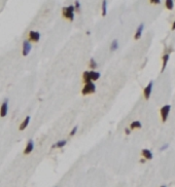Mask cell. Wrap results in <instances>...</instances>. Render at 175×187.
I'll list each match as a JSON object with an SVG mask.
<instances>
[{"label":"cell","mask_w":175,"mask_h":187,"mask_svg":"<svg viewBox=\"0 0 175 187\" xmlns=\"http://www.w3.org/2000/svg\"><path fill=\"white\" fill-rule=\"evenodd\" d=\"M63 16L65 19L69 20V21H73L74 19V6L69 5L67 7L63 8Z\"/></svg>","instance_id":"1"},{"label":"cell","mask_w":175,"mask_h":187,"mask_svg":"<svg viewBox=\"0 0 175 187\" xmlns=\"http://www.w3.org/2000/svg\"><path fill=\"white\" fill-rule=\"evenodd\" d=\"M95 91H96L95 84H94L93 82H90V83H86V84H85L84 89H82V95L93 94V93H95Z\"/></svg>","instance_id":"2"},{"label":"cell","mask_w":175,"mask_h":187,"mask_svg":"<svg viewBox=\"0 0 175 187\" xmlns=\"http://www.w3.org/2000/svg\"><path fill=\"white\" fill-rule=\"evenodd\" d=\"M170 110H171V106L170 105H165L164 107H162L161 109V115H162V119L165 122L168 118V115L170 113Z\"/></svg>","instance_id":"3"},{"label":"cell","mask_w":175,"mask_h":187,"mask_svg":"<svg viewBox=\"0 0 175 187\" xmlns=\"http://www.w3.org/2000/svg\"><path fill=\"white\" fill-rule=\"evenodd\" d=\"M152 85H154V81H149V83H148L147 85L145 87V89H144V98L146 99V100H148L150 97V95H152Z\"/></svg>","instance_id":"4"},{"label":"cell","mask_w":175,"mask_h":187,"mask_svg":"<svg viewBox=\"0 0 175 187\" xmlns=\"http://www.w3.org/2000/svg\"><path fill=\"white\" fill-rule=\"evenodd\" d=\"M7 110H8V102H7V100H5L3 103H2L1 107H0V116H1V117L6 116V114H7Z\"/></svg>","instance_id":"5"},{"label":"cell","mask_w":175,"mask_h":187,"mask_svg":"<svg viewBox=\"0 0 175 187\" xmlns=\"http://www.w3.org/2000/svg\"><path fill=\"white\" fill-rule=\"evenodd\" d=\"M29 39L32 42H38L40 39V34L37 31H30L29 32Z\"/></svg>","instance_id":"6"},{"label":"cell","mask_w":175,"mask_h":187,"mask_svg":"<svg viewBox=\"0 0 175 187\" xmlns=\"http://www.w3.org/2000/svg\"><path fill=\"white\" fill-rule=\"evenodd\" d=\"M31 48H32V45L29 41H27V40L24 41L23 42V56H27V55H29Z\"/></svg>","instance_id":"7"},{"label":"cell","mask_w":175,"mask_h":187,"mask_svg":"<svg viewBox=\"0 0 175 187\" xmlns=\"http://www.w3.org/2000/svg\"><path fill=\"white\" fill-rule=\"evenodd\" d=\"M34 148V142L33 140H29L27 143V145H26L25 149H24V154H29L30 152H31L32 150H33Z\"/></svg>","instance_id":"8"},{"label":"cell","mask_w":175,"mask_h":187,"mask_svg":"<svg viewBox=\"0 0 175 187\" xmlns=\"http://www.w3.org/2000/svg\"><path fill=\"white\" fill-rule=\"evenodd\" d=\"M142 155L144 156L145 159H152L154 155H152V152L149 150V149H142Z\"/></svg>","instance_id":"9"},{"label":"cell","mask_w":175,"mask_h":187,"mask_svg":"<svg viewBox=\"0 0 175 187\" xmlns=\"http://www.w3.org/2000/svg\"><path fill=\"white\" fill-rule=\"evenodd\" d=\"M143 29H144V24H140L139 27L137 28V30H136V33H135V36H134L135 39H139L140 37H141Z\"/></svg>","instance_id":"10"},{"label":"cell","mask_w":175,"mask_h":187,"mask_svg":"<svg viewBox=\"0 0 175 187\" xmlns=\"http://www.w3.org/2000/svg\"><path fill=\"white\" fill-rule=\"evenodd\" d=\"M89 75L91 80H98L100 78V73L97 71H89Z\"/></svg>","instance_id":"11"},{"label":"cell","mask_w":175,"mask_h":187,"mask_svg":"<svg viewBox=\"0 0 175 187\" xmlns=\"http://www.w3.org/2000/svg\"><path fill=\"white\" fill-rule=\"evenodd\" d=\"M169 58H170V52H167V54H165L163 56V67H162V72H164V70H165L166 66H167V64H168V61H169Z\"/></svg>","instance_id":"12"},{"label":"cell","mask_w":175,"mask_h":187,"mask_svg":"<svg viewBox=\"0 0 175 187\" xmlns=\"http://www.w3.org/2000/svg\"><path fill=\"white\" fill-rule=\"evenodd\" d=\"M29 122H30V116H27V117H26L25 119L23 120V122L21 124V125H20V131H24V130H25L26 127H28Z\"/></svg>","instance_id":"13"},{"label":"cell","mask_w":175,"mask_h":187,"mask_svg":"<svg viewBox=\"0 0 175 187\" xmlns=\"http://www.w3.org/2000/svg\"><path fill=\"white\" fill-rule=\"evenodd\" d=\"M117 48H119V41H117V39H114V40L111 42L110 50H111V52H114V50H117Z\"/></svg>","instance_id":"14"},{"label":"cell","mask_w":175,"mask_h":187,"mask_svg":"<svg viewBox=\"0 0 175 187\" xmlns=\"http://www.w3.org/2000/svg\"><path fill=\"white\" fill-rule=\"evenodd\" d=\"M66 144H67V141H66V140L59 141V142H57L56 144H55L54 146H52V148H55V147H58V148H62V147H64Z\"/></svg>","instance_id":"15"},{"label":"cell","mask_w":175,"mask_h":187,"mask_svg":"<svg viewBox=\"0 0 175 187\" xmlns=\"http://www.w3.org/2000/svg\"><path fill=\"white\" fill-rule=\"evenodd\" d=\"M141 127H142L141 122H138V120H135V122H133L132 124H130V127H131V129H140Z\"/></svg>","instance_id":"16"},{"label":"cell","mask_w":175,"mask_h":187,"mask_svg":"<svg viewBox=\"0 0 175 187\" xmlns=\"http://www.w3.org/2000/svg\"><path fill=\"white\" fill-rule=\"evenodd\" d=\"M82 77H84L85 84H86V83H90V82H92V80H91V79H90L89 71H86V72H84V75H82Z\"/></svg>","instance_id":"17"},{"label":"cell","mask_w":175,"mask_h":187,"mask_svg":"<svg viewBox=\"0 0 175 187\" xmlns=\"http://www.w3.org/2000/svg\"><path fill=\"white\" fill-rule=\"evenodd\" d=\"M165 3H166V7H167L168 9H169V10L173 9V7H174V1H172V0H167Z\"/></svg>","instance_id":"18"},{"label":"cell","mask_w":175,"mask_h":187,"mask_svg":"<svg viewBox=\"0 0 175 187\" xmlns=\"http://www.w3.org/2000/svg\"><path fill=\"white\" fill-rule=\"evenodd\" d=\"M97 63H96V61L94 60V59H91V61H90V68L92 69V71H94V70L97 68Z\"/></svg>","instance_id":"19"},{"label":"cell","mask_w":175,"mask_h":187,"mask_svg":"<svg viewBox=\"0 0 175 187\" xmlns=\"http://www.w3.org/2000/svg\"><path fill=\"white\" fill-rule=\"evenodd\" d=\"M107 14V2L106 1H103L102 2V15L105 17Z\"/></svg>","instance_id":"20"},{"label":"cell","mask_w":175,"mask_h":187,"mask_svg":"<svg viewBox=\"0 0 175 187\" xmlns=\"http://www.w3.org/2000/svg\"><path fill=\"white\" fill-rule=\"evenodd\" d=\"M76 132H77V127H74L73 129H72V131L70 132V136H74L76 134Z\"/></svg>","instance_id":"21"},{"label":"cell","mask_w":175,"mask_h":187,"mask_svg":"<svg viewBox=\"0 0 175 187\" xmlns=\"http://www.w3.org/2000/svg\"><path fill=\"white\" fill-rule=\"evenodd\" d=\"M74 9H77V10H79V8H80V3H79V1H76L75 2V4H74Z\"/></svg>","instance_id":"22"},{"label":"cell","mask_w":175,"mask_h":187,"mask_svg":"<svg viewBox=\"0 0 175 187\" xmlns=\"http://www.w3.org/2000/svg\"><path fill=\"white\" fill-rule=\"evenodd\" d=\"M168 147H169V144H168V143H166V144H164L163 146H162L161 148H160V150H161V151H164V150H166V149H167Z\"/></svg>","instance_id":"23"},{"label":"cell","mask_w":175,"mask_h":187,"mask_svg":"<svg viewBox=\"0 0 175 187\" xmlns=\"http://www.w3.org/2000/svg\"><path fill=\"white\" fill-rule=\"evenodd\" d=\"M125 133H126L127 135H129V134H130V130H129L128 127H126V129H125Z\"/></svg>","instance_id":"24"},{"label":"cell","mask_w":175,"mask_h":187,"mask_svg":"<svg viewBox=\"0 0 175 187\" xmlns=\"http://www.w3.org/2000/svg\"><path fill=\"white\" fill-rule=\"evenodd\" d=\"M152 3H157V4H159V3H161V1H159V0H155V1H150Z\"/></svg>","instance_id":"25"},{"label":"cell","mask_w":175,"mask_h":187,"mask_svg":"<svg viewBox=\"0 0 175 187\" xmlns=\"http://www.w3.org/2000/svg\"><path fill=\"white\" fill-rule=\"evenodd\" d=\"M172 30H175V21H174L173 25H172Z\"/></svg>","instance_id":"26"},{"label":"cell","mask_w":175,"mask_h":187,"mask_svg":"<svg viewBox=\"0 0 175 187\" xmlns=\"http://www.w3.org/2000/svg\"><path fill=\"white\" fill-rule=\"evenodd\" d=\"M140 162H142V164H143V162H145V159H141V160H140Z\"/></svg>","instance_id":"27"},{"label":"cell","mask_w":175,"mask_h":187,"mask_svg":"<svg viewBox=\"0 0 175 187\" xmlns=\"http://www.w3.org/2000/svg\"><path fill=\"white\" fill-rule=\"evenodd\" d=\"M161 187H167V186H166V185H162Z\"/></svg>","instance_id":"28"}]
</instances>
